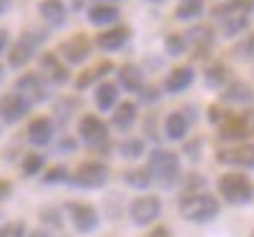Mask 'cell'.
Instances as JSON below:
<instances>
[{"label": "cell", "mask_w": 254, "mask_h": 237, "mask_svg": "<svg viewBox=\"0 0 254 237\" xmlns=\"http://www.w3.org/2000/svg\"><path fill=\"white\" fill-rule=\"evenodd\" d=\"M78 139L86 144V149L91 154L98 157H108L114 149L111 144V126H108L101 116L96 114H83L78 119Z\"/></svg>", "instance_id": "6da1fadb"}, {"label": "cell", "mask_w": 254, "mask_h": 237, "mask_svg": "<svg viewBox=\"0 0 254 237\" xmlns=\"http://www.w3.org/2000/svg\"><path fill=\"white\" fill-rule=\"evenodd\" d=\"M146 172L151 177V184H159L161 189H171L179 182V177H181V159H179L176 152L156 147L149 154Z\"/></svg>", "instance_id": "7a4b0ae2"}, {"label": "cell", "mask_w": 254, "mask_h": 237, "mask_svg": "<svg viewBox=\"0 0 254 237\" xmlns=\"http://www.w3.org/2000/svg\"><path fill=\"white\" fill-rule=\"evenodd\" d=\"M219 199L209 192H189L184 197H179V215L187 222H211L216 215H219Z\"/></svg>", "instance_id": "3957f363"}, {"label": "cell", "mask_w": 254, "mask_h": 237, "mask_svg": "<svg viewBox=\"0 0 254 237\" xmlns=\"http://www.w3.org/2000/svg\"><path fill=\"white\" fill-rule=\"evenodd\" d=\"M46 41H48V33L46 30H23L20 36H18V41L15 43H10V48H8V66L10 69H25V66L38 56V51L46 46Z\"/></svg>", "instance_id": "277c9868"}, {"label": "cell", "mask_w": 254, "mask_h": 237, "mask_svg": "<svg viewBox=\"0 0 254 237\" xmlns=\"http://www.w3.org/2000/svg\"><path fill=\"white\" fill-rule=\"evenodd\" d=\"M219 194L227 205H234V207H242V205H249L254 199V184L247 174H239V172H229L224 177H219Z\"/></svg>", "instance_id": "5b68a950"}, {"label": "cell", "mask_w": 254, "mask_h": 237, "mask_svg": "<svg viewBox=\"0 0 254 237\" xmlns=\"http://www.w3.org/2000/svg\"><path fill=\"white\" fill-rule=\"evenodd\" d=\"M108 177H111V169H108L106 161L88 159V161L78 164V169L68 177V184L76 189H101V187H106Z\"/></svg>", "instance_id": "8992f818"}, {"label": "cell", "mask_w": 254, "mask_h": 237, "mask_svg": "<svg viewBox=\"0 0 254 237\" xmlns=\"http://www.w3.org/2000/svg\"><path fill=\"white\" fill-rule=\"evenodd\" d=\"M216 137L222 142H234V144H242L244 139L254 137V109H247V111H239L224 119L219 124Z\"/></svg>", "instance_id": "52a82bcc"}, {"label": "cell", "mask_w": 254, "mask_h": 237, "mask_svg": "<svg viewBox=\"0 0 254 237\" xmlns=\"http://www.w3.org/2000/svg\"><path fill=\"white\" fill-rule=\"evenodd\" d=\"M13 91L23 93L30 104H46V101L51 98V86L48 81L38 74V71H25L15 79L13 83Z\"/></svg>", "instance_id": "ba28073f"}, {"label": "cell", "mask_w": 254, "mask_h": 237, "mask_svg": "<svg viewBox=\"0 0 254 237\" xmlns=\"http://www.w3.org/2000/svg\"><path fill=\"white\" fill-rule=\"evenodd\" d=\"M161 199L156 194H141L136 199H131V205H128V215H131V222L138 225V227H149L154 225L159 217H161Z\"/></svg>", "instance_id": "9c48e42d"}, {"label": "cell", "mask_w": 254, "mask_h": 237, "mask_svg": "<svg viewBox=\"0 0 254 237\" xmlns=\"http://www.w3.org/2000/svg\"><path fill=\"white\" fill-rule=\"evenodd\" d=\"M38 74L48 81V86H68L70 83V69L53 51L38 53Z\"/></svg>", "instance_id": "30bf717a"}, {"label": "cell", "mask_w": 254, "mask_h": 237, "mask_svg": "<svg viewBox=\"0 0 254 237\" xmlns=\"http://www.w3.org/2000/svg\"><path fill=\"white\" fill-rule=\"evenodd\" d=\"M91 48L93 43L88 41V36H83V33H73L70 38H65L61 46H58V58L65 63V66H81L91 58Z\"/></svg>", "instance_id": "8fae6325"}, {"label": "cell", "mask_w": 254, "mask_h": 237, "mask_svg": "<svg viewBox=\"0 0 254 237\" xmlns=\"http://www.w3.org/2000/svg\"><path fill=\"white\" fill-rule=\"evenodd\" d=\"M65 212L70 215V222H73L76 232H81V235H91L101 225L98 210L93 205H88V202H65Z\"/></svg>", "instance_id": "7c38bea8"}, {"label": "cell", "mask_w": 254, "mask_h": 237, "mask_svg": "<svg viewBox=\"0 0 254 237\" xmlns=\"http://www.w3.org/2000/svg\"><path fill=\"white\" fill-rule=\"evenodd\" d=\"M30 109H33V104L18 91H8V93L0 96V121L8 124V126L23 121L30 114Z\"/></svg>", "instance_id": "4fadbf2b"}, {"label": "cell", "mask_w": 254, "mask_h": 237, "mask_svg": "<svg viewBox=\"0 0 254 237\" xmlns=\"http://www.w3.org/2000/svg\"><path fill=\"white\" fill-rule=\"evenodd\" d=\"M216 164L234 166V169H254V144H232L222 147L214 154Z\"/></svg>", "instance_id": "5bb4252c"}, {"label": "cell", "mask_w": 254, "mask_h": 237, "mask_svg": "<svg viewBox=\"0 0 254 237\" xmlns=\"http://www.w3.org/2000/svg\"><path fill=\"white\" fill-rule=\"evenodd\" d=\"M184 38H187V43H189V48H191V56L204 61V58H209V53H211V48H214V43H216V33H214L211 25L199 23V25H191V28L184 33Z\"/></svg>", "instance_id": "9a60e30c"}, {"label": "cell", "mask_w": 254, "mask_h": 237, "mask_svg": "<svg viewBox=\"0 0 254 237\" xmlns=\"http://www.w3.org/2000/svg\"><path fill=\"white\" fill-rule=\"evenodd\" d=\"M128 41H131V28L119 23V25H111V28L96 33L93 46H96L98 51H103V53H116V51L126 48Z\"/></svg>", "instance_id": "2e32d148"}, {"label": "cell", "mask_w": 254, "mask_h": 237, "mask_svg": "<svg viewBox=\"0 0 254 237\" xmlns=\"http://www.w3.org/2000/svg\"><path fill=\"white\" fill-rule=\"evenodd\" d=\"M25 134H28V144H30V147L43 149V147H48V144L53 142V137H56V124H53L51 116H35V119H30Z\"/></svg>", "instance_id": "e0dca14e"}, {"label": "cell", "mask_w": 254, "mask_h": 237, "mask_svg": "<svg viewBox=\"0 0 254 237\" xmlns=\"http://www.w3.org/2000/svg\"><path fill=\"white\" fill-rule=\"evenodd\" d=\"M219 101L227 106H252L254 104V88L247 81H229L222 91H219Z\"/></svg>", "instance_id": "ac0fdd59"}, {"label": "cell", "mask_w": 254, "mask_h": 237, "mask_svg": "<svg viewBox=\"0 0 254 237\" xmlns=\"http://www.w3.org/2000/svg\"><path fill=\"white\" fill-rule=\"evenodd\" d=\"M196 81V71L191 69V66H176V69H171L164 79V91L176 96V93H184L194 86Z\"/></svg>", "instance_id": "d6986e66"}, {"label": "cell", "mask_w": 254, "mask_h": 237, "mask_svg": "<svg viewBox=\"0 0 254 237\" xmlns=\"http://www.w3.org/2000/svg\"><path fill=\"white\" fill-rule=\"evenodd\" d=\"M86 18L93 28H111V25H119V18H121V10L119 5H106V3H93L86 8Z\"/></svg>", "instance_id": "ffe728a7"}, {"label": "cell", "mask_w": 254, "mask_h": 237, "mask_svg": "<svg viewBox=\"0 0 254 237\" xmlns=\"http://www.w3.org/2000/svg\"><path fill=\"white\" fill-rule=\"evenodd\" d=\"M38 15L41 20L56 30V28H63L65 20H68V5L63 3V0H41L38 3Z\"/></svg>", "instance_id": "44dd1931"}, {"label": "cell", "mask_w": 254, "mask_h": 237, "mask_svg": "<svg viewBox=\"0 0 254 237\" xmlns=\"http://www.w3.org/2000/svg\"><path fill=\"white\" fill-rule=\"evenodd\" d=\"M211 15L219 23L222 38H237L239 33L249 28V20H252V15H244V13H211Z\"/></svg>", "instance_id": "7402d4cb"}, {"label": "cell", "mask_w": 254, "mask_h": 237, "mask_svg": "<svg viewBox=\"0 0 254 237\" xmlns=\"http://www.w3.org/2000/svg\"><path fill=\"white\" fill-rule=\"evenodd\" d=\"M138 121V106L133 101H119L111 111V126L121 134H128Z\"/></svg>", "instance_id": "603a6c76"}, {"label": "cell", "mask_w": 254, "mask_h": 237, "mask_svg": "<svg viewBox=\"0 0 254 237\" xmlns=\"http://www.w3.org/2000/svg\"><path fill=\"white\" fill-rule=\"evenodd\" d=\"M191 129V121L184 116V111H169L164 119V137L169 142H187V134Z\"/></svg>", "instance_id": "cb8c5ba5"}, {"label": "cell", "mask_w": 254, "mask_h": 237, "mask_svg": "<svg viewBox=\"0 0 254 237\" xmlns=\"http://www.w3.org/2000/svg\"><path fill=\"white\" fill-rule=\"evenodd\" d=\"M111 71H116L114 69V63L111 61H101V63H96L93 69H86V71H81L78 76H76V81H73V86H76V91H86V88H91V86H98L108 74Z\"/></svg>", "instance_id": "d4e9b609"}, {"label": "cell", "mask_w": 254, "mask_h": 237, "mask_svg": "<svg viewBox=\"0 0 254 237\" xmlns=\"http://www.w3.org/2000/svg\"><path fill=\"white\" fill-rule=\"evenodd\" d=\"M93 104L98 111L108 114L114 111V106L119 104V86L114 81H101L96 88H93Z\"/></svg>", "instance_id": "484cf974"}, {"label": "cell", "mask_w": 254, "mask_h": 237, "mask_svg": "<svg viewBox=\"0 0 254 237\" xmlns=\"http://www.w3.org/2000/svg\"><path fill=\"white\" fill-rule=\"evenodd\" d=\"M204 86L211 88V91H222L229 81H232V71H229V66L222 63V61H214L209 63L206 69H204Z\"/></svg>", "instance_id": "4316f807"}, {"label": "cell", "mask_w": 254, "mask_h": 237, "mask_svg": "<svg viewBox=\"0 0 254 237\" xmlns=\"http://www.w3.org/2000/svg\"><path fill=\"white\" fill-rule=\"evenodd\" d=\"M116 79H119V88L124 91H131L136 93L141 86H143V71H141V66L138 63H124L116 69Z\"/></svg>", "instance_id": "83f0119b"}, {"label": "cell", "mask_w": 254, "mask_h": 237, "mask_svg": "<svg viewBox=\"0 0 254 237\" xmlns=\"http://www.w3.org/2000/svg\"><path fill=\"white\" fill-rule=\"evenodd\" d=\"M81 96H58V101L53 104V114H56V119H53V124H58V126H65L70 119H73V114L81 109Z\"/></svg>", "instance_id": "f1b7e54d"}, {"label": "cell", "mask_w": 254, "mask_h": 237, "mask_svg": "<svg viewBox=\"0 0 254 237\" xmlns=\"http://www.w3.org/2000/svg\"><path fill=\"white\" fill-rule=\"evenodd\" d=\"M204 10H206L204 0H179L176 8H174V18L184 20V23H194L204 15Z\"/></svg>", "instance_id": "f546056e"}, {"label": "cell", "mask_w": 254, "mask_h": 237, "mask_svg": "<svg viewBox=\"0 0 254 237\" xmlns=\"http://www.w3.org/2000/svg\"><path fill=\"white\" fill-rule=\"evenodd\" d=\"M46 164H48V157L43 154V152H38V149H33V152H28L25 157H23V161H20V172H23V177H38V174H43V169H46Z\"/></svg>", "instance_id": "4dcf8cb0"}, {"label": "cell", "mask_w": 254, "mask_h": 237, "mask_svg": "<svg viewBox=\"0 0 254 237\" xmlns=\"http://www.w3.org/2000/svg\"><path fill=\"white\" fill-rule=\"evenodd\" d=\"M114 149H116L124 159H141L143 154H146V142L138 139V137H126V139H121Z\"/></svg>", "instance_id": "1f68e13d"}, {"label": "cell", "mask_w": 254, "mask_h": 237, "mask_svg": "<svg viewBox=\"0 0 254 237\" xmlns=\"http://www.w3.org/2000/svg\"><path fill=\"white\" fill-rule=\"evenodd\" d=\"M164 51H166V56H171V58L184 56V53L189 51V43H187V38H184V33H169V36L164 38Z\"/></svg>", "instance_id": "d6a6232c"}, {"label": "cell", "mask_w": 254, "mask_h": 237, "mask_svg": "<svg viewBox=\"0 0 254 237\" xmlns=\"http://www.w3.org/2000/svg\"><path fill=\"white\" fill-rule=\"evenodd\" d=\"M124 182L131 189H149L151 187V177L146 169H126L124 172Z\"/></svg>", "instance_id": "836d02e7"}, {"label": "cell", "mask_w": 254, "mask_h": 237, "mask_svg": "<svg viewBox=\"0 0 254 237\" xmlns=\"http://www.w3.org/2000/svg\"><path fill=\"white\" fill-rule=\"evenodd\" d=\"M232 53H234V58H242V61H252L254 58V30L247 33V36L232 48Z\"/></svg>", "instance_id": "e575fe53"}, {"label": "cell", "mask_w": 254, "mask_h": 237, "mask_svg": "<svg viewBox=\"0 0 254 237\" xmlns=\"http://www.w3.org/2000/svg\"><path fill=\"white\" fill-rule=\"evenodd\" d=\"M68 177H70L68 166H65V164H56V166H51L48 172L43 174V182H46V184H65Z\"/></svg>", "instance_id": "d590c367"}, {"label": "cell", "mask_w": 254, "mask_h": 237, "mask_svg": "<svg viewBox=\"0 0 254 237\" xmlns=\"http://www.w3.org/2000/svg\"><path fill=\"white\" fill-rule=\"evenodd\" d=\"M138 101H141V104H159V101H161V88L156 86V83H143L138 91Z\"/></svg>", "instance_id": "8d00e7d4"}, {"label": "cell", "mask_w": 254, "mask_h": 237, "mask_svg": "<svg viewBox=\"0 0 254 237\" xmlns=\"http://www.w3.org/2000/svg\"><path fill=\"white\" fill-rule=\"evenodd\" d=\"M201 152H204V139L201 137H194V139H189V142H184V154H187V159L189 161H201Z\"/></svg>", "instance_id": "74e56055"}, {"label": "cell", "mask_w": 254, "mask_h": 237, "mask_svg": "<svg viewBox=\"0 0 254 237\" xmlns=\"http://www.w3.org/2000/svg\"><path fill=\"white\" fill-rule=\"evenodd\" d=\"M0 237H28V227L23 220L5 222V225H0Z\"/></svg>", "instance_id": "f35d334b"}, {"label": "cell", "mask_w": 254, "mask_h": 237, "mask_svg": "<svg viewBox=\"0 0 254 237\" xmlns=\"http://www.w3.org/2000/svg\"><path fill=\"white\" fill-rule=\"evenodd\" d=\"M41 222L53 227V230H61L63 227V217H61V210L58 207H43L41 210Z\"/></svg>", "instance_id": "ab89813d"}, {"label": "cell", "mask_w": 254, "mask_h": 237, "mask_svg": "<svg viewBox=\"0 0 254 237\" xmlns=\"http://www.w3.org/2000/svg\"><path fill=\"white\" fill-rule=\"evenodd\" d=\"M76 149H78V139L70 137V134H61L56 142V152L58 154H73Z\"/></svg>", "instance_id": "60d3db41"}, {"label": "cell", "mask_w": 254, "mask_h": 237, "mask_svg": "<svg viewBox=\"0 0 254 237\" xmlns=\"http://www.w3.org/2000/svg\"><path fill=\"white\" fill-rule=\"evenodd\" d=\"M204 187H206V177H201V174L191 172V174L187 177V187H184V194H189V192H199V189H204Z\"/></svg>", "instance_id": "b9f144b4"}, {"label": "cell", "mask_w": 254, "mask_h": 237, "mask_svg": "<svg viewBox=\"0 0 254 237\" xmlns=\"http://www.w3.org/2000/svg\"><path fill=\"white\" fill-rule=\"evenodd\" d=\"M229 116H232V114H229L224 106H219V104H211V106H209V116H206V119H209L211 124L219 126V124H222L224 119H229Z\"/></svg>", "instance_id": "7bdbcfd3"}, {"label": "cell", "mask_w": 254, "mask_h": 237, "mask_svg": "<svg viewBox=\"0 0 254 237\" xmlns=\"http://www.w3.org/2000/svg\"><path fill=\"white\" fill-rule=\"evenodd\" d=\"M10 48V30L8 28H0V56Z\"/></svg>", "instance_id": "ee69618b"}, {"label": "cell", "mask_w": 254, "mask_h": 237, "mask_svg": "<svg viewBox=\"0 0 254 237\" xmlns=\"http://www.w3.org/2000/svg\"><path fill=\"white\" fill-rule=\"evenodd\" d=\"M146 237H174V235H171V230H169V227L159 225V227H154V230H151Z\"/></svg>", "instance_id": "f6af8a7d"}, {"label": "cell", "mask_w": 254, "mask_h": 237, "mask_svg": "<svg viewBox=\"0 0 254 237\" xmlns=\"http://www.w3.org/2000/svg\"><path fill=\"white\" fill-rule=\"evenodd\" d=\"M146 137H149L151 142H156V144H159V134L154 131V116H149V119H146Z\"/></svg>", "instance_id": "bcb514c9"}, {"label": "cell", "mask_w": 254, "mask_h": 237, "mask_svg": "<svg viewBox=\"0 0 254 237\" xmlns=\"http://www.w3.org/2000/svg\"><path fill=\"white\" fill-rule=\"evenodd\" d=\"M10 189H13V187H10V182H8V179H0V202L10 197Z\"/></svg>", "instance_id": "7dc6e473"}, {"label": "cell", "mask_w": 254, "mask_h": 237, "mask_svg": "<svg viewBox=\"0 0 254 237\" xmlns=\"http://www.w3.org/2000/svg\"><path fill=\"white\" fill-rule=\"evenodd\" d=\"M10 5H13V0H0V15H5L10 10Z\"/></svg>", "instance_id": "c3c4849f"}, {"label": "cell", "mask_w": 254, "mask_h": 237, "mask_svg": "<svg viewBox=\"0 0 254 237\" xmlns=\"http://www.w3.org/2000/svg\"><path fill=\"white\" fill-rule=\"evenodd\" d=\"M70 8L73 10H86V0H70Z\"/></svg>", "instance_id": "681fc988"}, {"label": "cell", "mask_w": 254, "mask_h": 237, "mask_svg": "<svg viewBox=\"0 0 254 237\" xmlns=\"http://www.w3.org/2000/svg\"><path fill=\"white\" fill-rule=\"evenodd\" d=\"M28 237H53V235H51L48 230H33V232H30Z\"/></svg>", "instance_id": "f907efd6"}, {"label": "cell", "mask_w": 254, "mask_h": 237, "mask_svg": "<svg viewBox=\"0 0 254 237\" xmlns=\"http://www.w3.org/2000/svg\"><path fill=\"white\" fill-rule=\"evenodd\" d=\"M96 3H106V5H116V3H121V0H96Z\"/></svg>", "instance_id": "816d5d0a"}, {"label": "cell", "mask_w": 254, "mask_h": 237, "mask_svg": "<svg viewBox=\"0 0 254 237\" xmlns=\"http://www.w3.org/2000/svg\"><path fill=\"white\" fill-rule=\"evenodd\" d=\"M3 81H5V66L0 63V83H3Z\"/></svg>", "instance_id": "f5cc1de1"}, {"label": "cell", "mask_w": 254, "mask_h": 237, "mask_svg": "<svg viewBox=\"0 0 254 237\" xmlns=\"http://www.w3.org/2000/svg\"><path fill=\"white\" fill-rule=\"evenodd\" d=\"M146 3H156V5H161V3H166V0H146Z\"/></svg>", "instance_id": "db71d44e"}, {"label": "cell", "mask_w": 254, "mask_h": 237, "mask_svg": "<svg viewBox=\"0 0 254 237\" xmlns=\"http://www.w3.org/2000/svg\"><path fill=\"white\" fill-rule=\"evenodd\" d=\"M252 237H254V232H252Z\"/></svg>", "instance_id": "11a10c76"}]
</instances>
